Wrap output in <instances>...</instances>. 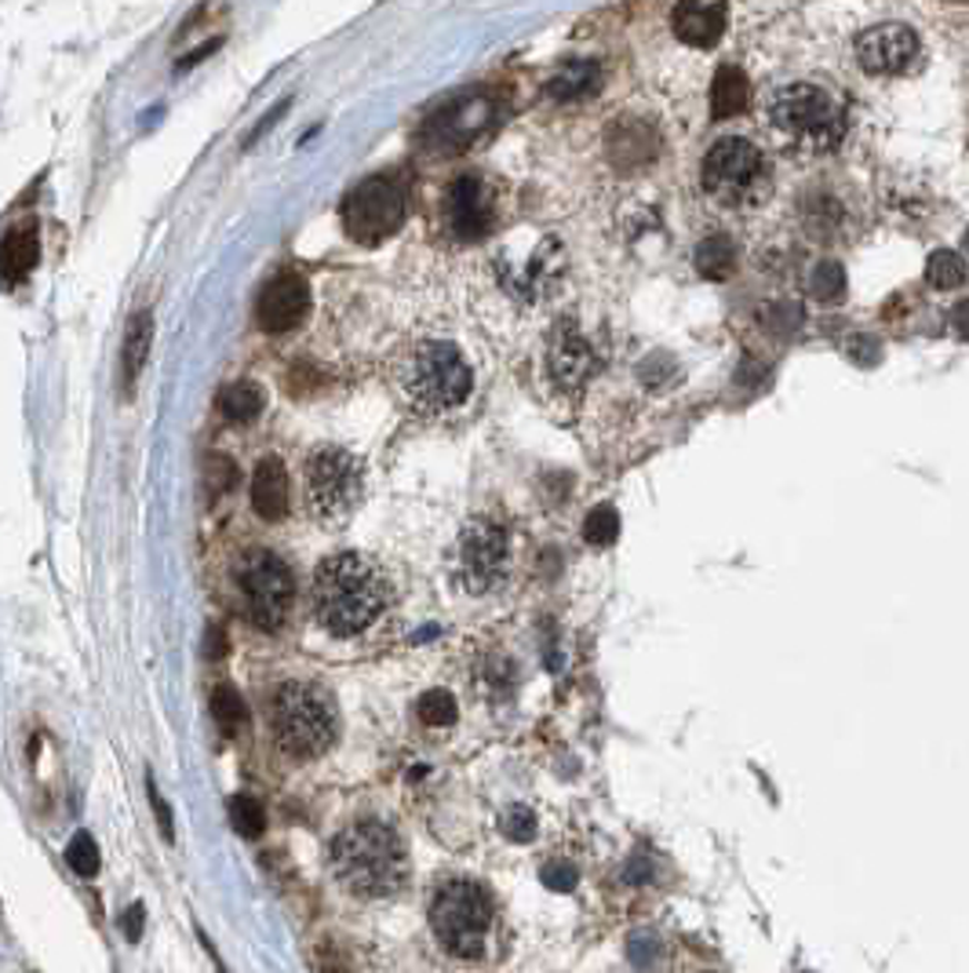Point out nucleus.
Returning <instances> with one entry per match:
<instances>
[{
    "label": "nucleus",
    "instance_id": "f257e3e1",
    "mask_svg": "<svg viewBox=\"0 0 969 973\" xmlns=\"http://www.w3.org/2000/svg\"><path fill=\"white\" fill-rule=\"evenodd\" d=\"M390 602V580L383 565L343 550L321 562L318 580H313V609L324 631L339 638H350L364 631Z\"/></svg>",
    "mask_w": 969,
    "mask_h": 973
},
{
    "label": "nucleus",
    "instance_id": "f03ea898",
    "mask_svg": "<svg viewBox=\"0 0 969 973\" xmlns=\"http://www.w3.org/2000/svg\"><path fill=\"white\" fill-rule=\"evenodd\" d=\"M394 390L409 413L423 419H441L470 401L474 373L452 344L419 339L409 350H401L394 365Z\"/></svg>",
    "mask_w": 969,
    "mask_h": 973
},
{
    "label": "nucleus",
    "instance_id": "7ed1b4c3",
    "mask_svg": "<svg viewBox=\"0 0 969 973\" xmlns=\"http://www.w3.org/2000/svg\"><path fill=\"white\" fill-rule=\"evenodd\" d=\"M332 872L353 897H394L409 878L401 835L383 821H358L332 843Z\"/></svg>",
    "mask_w": 969,
    "mask_h": 973
},
{
    "label": "nucleus",
    "instance_id": "20e7f679",
    "mask_svg": "<svg viewBox=\"0 0 969 973\" xmlns=\"http://www.w3.org/2000/svg\"><path fill=\"white\" fill-rule=\"evenodd\" d=\"M766 128L788 150L828 153L846 139V110L817 85H783L766 99Z\"/></svg>",
    "mask_w": 969,
    "mask_h": 973
},
{
    "label": "nucleus",
    "instance_id": "39448f33",
    "mask_svg": "<svg viewBox=\"0 0 969 973\" xmlns=\"http://www.w3.org/2000/svg\"><path fill=\"white\" fill-rule=\"evenodd\" d=\"M270 726L281 752L318 758L336 741V701L318 682H284L270 701Z\"/></svg>",
    "mask_w": 969,
    "mask_h": 973
},
{
    "label": "nucleus",
    "instance_id": "423d86ee",
    "mask_svg": "<svg viewBox=\"0 0 969 973\" xmlns=\"http://www.w3.org/2000/svg\"><path fill=\"white\" fill-rule=\"evenodd\" d=\"M703 193L726 212H751L769 197L772 172L766 153L748 139H718L700 165Z\"/></svg>",
    "mask_w": 969,
    "mask_h": 973
},
{
    "label": "nucleus",
    "instance_id": "0eeeda50",
    "mask_svg": "<svg viewBox=\"0 0 969 973\" xmlns=\"http://www.w3.org/2000/svg\"><path fill=\"white\" fill-rule=\"evenodd\" d=\"M307 496L310 510L321 525H343L353 518L364 496V464L347 449L321 445L307 464Z\"/></svg>",
    "mask_w": 969,
    "mask_h": 973
},
{
    "label": "nucleus",
    "instance_id": "6e6552de",
    "mask_svg": "<svg viewBox=\"0 0 969 973\" xmlns=\"http://www.w3.org/2000/svg\"><path fill=\"white\" fill-rule=\"evenodd\" d=\"M430 926L434 937L452 955L474 959L492 926V901L478 883H444L430 904Z\"/></svg>",
    "mask_w": 969,
    "mask_h": 973
},
{
    "label": "nucleus",
    "instance_id": "1a4fd4ad",
    "mask_svg": "<svg viewBox=\"0 0 969 973\" xmlns=\"http://www.w3.org/2000/svg\"><path fill=\"white\" fill-rule=\"evenodd\" d=\"M238 587L244 595L248 616L263 627V631H278L284 624L288 609H292V573L288 565L273 555V550H248L238 562Z\"/></svg>",
    "mask_w": 969,
    "mask_h": 973
},
{
    "label": "nucleus",
    "instance_id": "9d476101",
    "mask_svg": "<svg viewBox=\"0 0 969 973\" xmlns=\"http://www.w3.org/2000/svg\"><path fill=\"white\" fill-rule=\"evenodd\" d=\"M404 193L390 176H372L353 187L343 201V230L358 245H379L394 238L404 222Z\"/></svg>",
    "mask_w": 969,
    "mask_h": 973
},
{
    "label": "nucleus",
    "instance_id": "9b49d317",
    "mask_svg": "<svg viewBox=\"0 0 969 973\" xmlns=\"http://www.w3.org/2000/svg\"><path fill=\"white\" fill-rule=\"evenodd\" d=\"M510 569V540L507 533L489 518H474L463 525L460 544H456V580L467 595H489Z\"/></svg>",
    "mask_w": 969,
    "mask_h": 973
},
{
    "label": "nucleus",
    "instance_id": "f8f14e48",
    "mask_svg": "<svg viewBox=\"0 0 969 973\" xmlns=\"http://www.w3.org/2000/svg\"><path fill=\"white\" fill-rule=\"evenodd\" d=\"M919 56H922L919 37L900 22L875 26V30L860 33V41H857V62H860V70L871 73V77L911 73L915 66H919Z\"/></svg>",
    "mask_w": 969,
    "mask_h": 973
},
{
    "label": "nucleus",
    "instance_id": "ddd939ff",
    "mask_svg": "<svg viewBox=\"0 0 969 973\" xmlns=\"http://www.w3.org/2000/svg\"><path fill=\"white\" fill-rule=\"evenodd\" d=\"M496 205L478 176H460L449 190V234L456 241H478L492 230Z\"/></svg>",
    "mask_w": 969,
    "mask_h": 973
},
{
    "label": "nucleus",
    "instance_id": "4468645a",
    "mask_svg": "<svg viewBox=\"0 0 969 973\" xmlns=\"http://www.w3.org/2000/svg\"><path fill=\"white\" fill-rule=\"evenodd\" d=\"M310 310V288L299 274H278L256 304V321L263 332H288L307 318Z\"/></svg>",
    "mask_w": 969,
    "mask_h": 973
},
{
    "label": "nucleus",
    "instance_id": "2eb2a0df",
    "mask_svg": "<svg viewBox=\"0 0 969 973\" xmlns=\"http://www.w3.org/2000/svg\"><path fill=\"white\" fill-rule=\"evenodd\" d=\"M547 373H551V379L561 390H580L587 379H591L595 354L576 325H558V332L551 336V347H547Z\"/></svg>",
    "mask_w": 969,
    "mask_h": 973
},
{
    "label": "nucleus",
    "instance_id": "dca6fc26",
    "mask_svg": "<svg viewBox=\"0 0 969 973\" xmlns=\"http://www.w3.org/2000/svg\"><path fill=\"white\" fill-rule=\"evenodd\" d=\"M671 30L689 48H711L726 30V0H682L671 16Z\"/></svg>",
    "mask_w": 969,
    "mask_h": 973
},
{
    "label": "nucleus",
    "instance_id": "f3484780",
    "mask_svg": "<svg viewBox=\"0 0 969 973\" xmlns=\"http://www.w3.org/2000/svg\"><path fill=\"white\" fill-rule=\"evenodd\" d=\"M252 507L263 522H281L288 515V475L281 459H259L252 470Z\"/></svg>",
    "mask_w": 969,
    "mask_h": 973
},
{
    "label": "nucleus",
    "instance_id": "a211bd4d",
    "mask_svg": "<svg viewBox=\"0 0 969 973\" xmlns=\"http://www.w3.org/2000/svg\"><path fill=\"white\" fill-rule=\"evenodd\" d=\"M37 259H41V238H37V227H16L4 234L0 241V278L8 285H19L22 278H30Z\"/></svg>",
    "mask_w": 969,
    "mask_h": 973
},
{
    "label": "nucleus",
    "instance_id": "6ab92c4d",
    "mask_svg": "<svg viewBox=\"0 0 969 973\" xmlns=\"http://www.w3.org/2000/svg\"><path fill=\"white\" fill-rule=\"evenodd\" d=\"M150 347H153V314L139 310V314H132V321H128V328H124V347H121V387H124V394L136 390L139 373L147 368Z\"/></svg>",
    "mask_w": 969,
    "mask_h": 973
},
{
    "label": "nucleus",
    "instance_id": "aec40b11",
    "mask_svg": "<svg viewBox=\"0 0 969 973\" xmlns=\"http://www.w3.org/2000/svg\"><path fill=\"white\" fill-rule=\"evenodd\" d=\"M748 107V77H743L740 66H718L715 85H711V117L715 121H729Z\"/></svg>",
    "mask_w": 969,
    "mask_h": 973
},
{
    "label": "nucleus",
    "instance_id": "412c9836",
    "mask_svg": "<svg viewBox=\"0 0 969 973\" xmlns=\"http://www.w3.org/2000/svg\"><path fill=\"white\" fill-rule=\"evenodd\" d=\"M737 241L729 238V234H711V238H703L697 245V256H692V262H697V270L703 274V278L711 281H726L732 278V270H737Z\"/></svg>",
    "mask_w": 969,
    "mask_h": 973
},
{
    "label": "nucleus",
    "instance_id": "4be33fe9",
    "mask_svg": "<svg viewBox=\"0 0 969 973\" xmlns=\"http://www.w3.org/2000/svg\"><path fill=\"white\" fill-rule=\"evenodd\" d=\"M267 394L252 379H238V384L219 390V413L230 419V424H252V419L263 413Z\"/></svg>",
    "mask_w": 969,
    "mask_h": 973
},
{
    "label": "nucleus",
    "instance_id": "5701e85b",
    "mask_svg": "<svg viewBox=\"0 0 969 973\" xmlns=\"http://www.w3.org/2000/svg\"><path fill=\"white\" fill-rule=\"evenodd\" d=\"M595 85H598L595 62H569L566 70L547 85V91H551L555 99H580V96H587V91H595Z\"/></svg>",
    "mask_w": 969,
    "mask_h": 973
},
{
    "label": "nucleus",
    "instance_id": "b1692460",
    "mask_svg": "<svg viewBox=\"0 0 969 973\" xmlns=\"http://www.w3.org/2000/svg\"><path fill=\"white\" fill-rule=\"evenodd\" d=\"M416 715L423 726H452L456 722V696L449 689H427L423 696L416 701Z\"/></svg>",
    "mask_w": 969,
    "mask_h": 973
},
{
    "label": "nucleus",
    "instance_id": "393cba45",
    "mask_svg": "<svg viewBox=\"0 0 969 973\" xmlns=\"http://www.w3.org/2000/svg\"><path fill=\"white\" fill-rule=\"evenodd\" d=\"M212 718H216V726L227 733V736L238 733L244 726V701H241V693L233 689V686H216V693H212Z\"/></svg>",
    "mask_w": 969,
    "mask_h": 973
},
{
    "label": "nucleus",
    "instance_id": "a878e982",
    "mask_svg": "<svg viewBox=\"0 0 969 973\" xmlns=\"http://www.w3.org/2000/svg\"><path fill=\"white\" fill-rule=\"evenodd\" d=\"M230 824L238 827V835L244 838H259L267 827V813L259 806V798L252 795H233L230 798Z\"/></svg>",
    "mask_w": 969,
    "mask_h": 973
},
{
    "label": "nucleus",
    "instance_id": "bb28decb",
    "mask_svg": "<svg viewBox=\"0 0 969 973\" xmlns=\"http://www.w3.org/2000/svg\"><path fill=\"white\" fill-rule=\"evenodd\" d=\"M926 281L933 288H959L966 281V262L959 252H933L926 262Z\"/></svg>",
    "mask_w": 969,
    "mask_h": 973
},
{
    "label": "nucleus",
    "instance_id": "cd10ccee",
    "mask_svg": "<svg viewBox=\"0 0 969 973\" xmlns=\"http://www.w3.org/2000/svg\"><path fill=\"white\" fill-rule=\"evenodd\" d=\"M809 292H813L820 304H842L846 299V270L831 259L820 262V267L813 270V278H809Z\"/></svg>",
    "mask_w": 969,
    "mask_h": 973
},
{
    "label": "nucleus",
    "instance_id": "c85d7f7f",
    "mask_svg": "<svg viewBox=\"0 0 969 973\" xmlns=\"http://www.w3.org/2000/svg\"><path fill=\"white\" fill-rule=\"evenodd\" d=\"M583 536H587V544H595V547H609L612 540H617V536H620V515H617V507H609V504L595 507L591 515H587Z\"/></svg>",
    "mask_w": 969,
    "mask_h": 973
},
{
    "label": "nucleus",
    "instance_id": "c756f323",
    "mask_svg": "<svg viewBox=\"0 0 969 973\" xmlns=\"http://www.w3.org/2000/svg\"><path fill=\"white\" fill-rule=\"evenodd\" d=\"M67 864H70L81 878H91V875H96V872H99V846H96V838H91L88 832H77V835L70 838V846H67Z\"/></svg>",
    "mask_w": 969,
    "mask_h": 973
},
{
    "label": "nucleus",
    "instance_id": "7c9ffc66",
    "mask_svg": "<svg viewBox=\"0 0 969 973\" xmlns=\"http://www.w3.org/2000/svg\"><path fill=\"white\" fill-rule=\"evenodd\" d=\"M500 824L510 843H532L536 838V813L529 806H510Z\"/></svg>",
    "mask_w": 969,
    "mask_h": 973
},
{
    "label": "nucleus",
    "instance_id": "2f4dec72",
    "mask_svg": "<svg viewBox=\"0 0 969 973\" xmlns=\"http://www.w3.org/2000/svg\"><path fill=\"white\" fill-rule=\"evenodd\" d=\"M657 955H660V941L652 930H635L631 937H627V959H631L638 970H649L657 963Z\"/></svg>",
    "mask_w": 969,
    "mask_h": 973
},
{
    "label": "nucleus",
    "instance_id": "473e14b6",
    "mask_svg": "<svg viewBox=\"0 0 969 973\" xmlns=\"http://www.w3.org/2000/svg\"><path fill=\"white\" fill-rule=\"evenodd\" d=\"M233 485H238V467H233L227 456L208 459V489H212L216 496H222V493H230Z\"/></svg>",
    "mask_w": 969,
    "mask_h": 973
},
{
    "label": "nucleus",
    "instance_id": "72a5a7b5",
    "mask_svg": "<svg viewBox=\"0 0 969 973\" xmlns=\"http://www.w3.org/2000/svg\"><path fill=\"white\" fill-rule=\"evenodd\" d=\"M576 878H580V872L566 861H551L543 867V886L555 890V893H569L576 886Z\"/></svg>",
    "mask_w": 969,
    "mask_h": 973
},
{
    "label": "nucleus",
    "instance_id": "f704fd0d",
    "mask_svg": "<svg viewBox=\"0 0 969 973\" xmlns=\"http://www.w3.org/2000/svg\"><path fill=\"white\" fill-rule=\"evenodd\" d=\"M147 792H150V806H153V813H157V824H161V835L168 838V843H172V838H176V821H172V810H168L164 795L157 792L153 777L147 781Z\"/></svg>",
    "mask_w": 969,
    "mask_h": 973
},
{
    "label": "nucleus",
    "instance_id": "c9c22d12",
    "mask_svg": "<svg viewBox=\"0 0 969 973\" xmlns=\"http://www.w3.org/2000/svg\"><path fill=\"white\" fill-rule=\"evenodd\" d=\"M623 878H627V883H631V886L649 883V878H652V857H646V853H635L631 864L623 867Z\"/></svg>",
    "mask_w": 969,
    "mask_h": 973
},
{
    "label": "nucleus",
    "instance_id": "e433bc0d",
    "mask_svg": "<svg viewBox=\"0 0 969 973\" xmlns=\"http://www.w3.org/2000/svg\"><path fill=\"white\" fill-rule=\"evenodd\" d=\"M142 923H147V909H142V904H132V909L124 912V937L132 944L142 937Z\"/></svg>",
    "mask_w": 969,
    "mask_h": 973
},
{
    "label": "nucleus",
    "instance_id": "4c0bfd02",
    "mask_svg": "<svg viewBox=\"0 0 969 973\" xmlns=\"http://www.w3.org/2000/svg\"><path fill=\"white\" fill-rule=\"evenodd\" d=\"M204 653L212 656V661H219V656H227V631H222L219 624L208 627V635H204Z\"/></svg>",
    "mask_w": 969,
    "mask_h": 973
},
{
    "label": "nucleus",
    "instance_id": "58836bf2",
    "mask_svg": "<svg viewBox=\"0 0 969 973\" xmlns=\"http://www.w3.org/2000/svg\"><path fill=\"white\" fill-rule=\"evenodd\" d=\"M219 44H222V41H219V37H216V41H208L204 48H198V51H190V56H187V59H182V62H179V70H190V66H198V62H201L204 56H212V51H216Z\"/></svg>",
    "mask_w": 969,
    "mask_h": 973
},
{
    "label": "nucleus",
    "instance_id": "ea45409f",
    "mask_svg": "<svg viewBox=\"0 0 969 973\" xmlns=\"http://www.w3.org/2000/svg\"><path fill=\"white\" fill-rule=\"evenodd\" d=\"M962 318H966V304L955 307V332H959V336H962Z\"/></svg>",
    "mask_w": 969,
    "mask_h": 973
},
{
    "label": "nucleus",
    "instance_id": "a19ab883",
    "mask_svg": "<svg viewBox=\"0 0 969 973\" xmlns=\"http://www.w3.org/2000/svg\"><path fill=\"white\" fill-rule=\"evenodd\" d=\"M959 4H962V0H959Z\"/></svg>",
    "mask_w": 969,
    "mask_h": 973
}]
</instances>
